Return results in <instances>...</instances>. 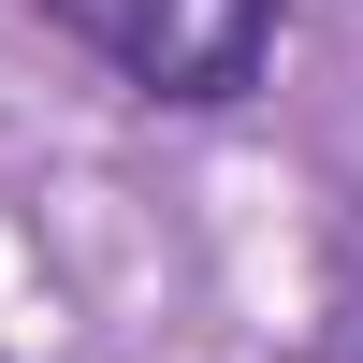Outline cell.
Here are the masks:
<instances>
[{
	"mask_svg": "<svg viewBox=\"0 0 363 363\" xmlns=\"http://www.w3.org/2000/svg\"><path fill=\"white\" fill-rule=\"evenodd\" d=\"M145 102H233L277 58V0H58Z\"/></svg>",
	"mask_w": 363,
	"mask_h": 363,
	"instance_id": "6da1fadb",
	"label": "cell"
}]
</instances>
